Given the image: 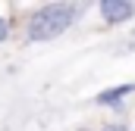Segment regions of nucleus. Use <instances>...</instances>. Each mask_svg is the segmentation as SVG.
Returning a JSON list of instances; mask_svg holds the SVG:
<instances>
[{
    "instance_id": "nucleus-1",
    "label": "nucleus",
    "mask_w": 135,
    "mask_h": 131,
    "mask_svg": "<svg viewBox=\"0 0 135 131\" xmlns=\"http://www.w3.org/2000/svg\"><path fill=\"white\" fill-rule=\"evenodd\" d=\"M72 19H75V6L72 3H47V6H41L32 16L28 37L32 41H50V37L66 31L72 25Z\"/></svg>"
},
{
    "instance_id": "nucleus-2",
    "label": "nucleus",
    "mask_w": 135,
    "mask_h": 131,
    "mask_svg": "<svg viewBox=\"0 0 135 131\" xmlns=\"http://www.w3.org/2000/svg\"><path fill=\"white\" fill-rule=\"evenodd\" d=\"M101 16L110 22V25L129 22V19L135 16V3H129V0H104L101 3Z\"/></svg>"
},
{
    "instance_id": "nucleus-3",
    "label": "nucleus",
    "mask_w": 135,
    "mask_h": 131,
    "mask_svg": "<svg viewBox=\"0 0 135 131\" xmlns=\"http://www.w3.org/2000/svg\"><path fill=\"white\" fill-rule=\"evenodd\" d=\"M135 84H119V88H110V91H101L98 94V103L101 106H113V103H119V100L126 97V94H132Z\"/></svg>"
},
{
    "instance_id": "nucleus-4",
    "label": "nucleus",
    "mask_w": 135,
    "mask_h": 131,
    "mask_svg": "<svg viewBox=\"0 0 135 131\" xmlns=\"http://www.w3.org/2000/svg\"><path fill=\"white\" fill-rule=\"evenodd\" d=\"M6 34H9V22L0 19V41H6Z\"/></svg>"
},
{
    "instance_id": "nucleus-5",
    "label": "nucleus",
    "mask_w": 135,
    "mask_h": 131,
    "mask_svg": "<svg viewBox=\"0 0 135 131\" xmlns=\"http://www.w3.org/2000/svg\"><path fill=\"white\" fill-rule=\"evenodd\" d=\"M104 131H126V125H107Z\"/></svg>"
}]
</instances>
